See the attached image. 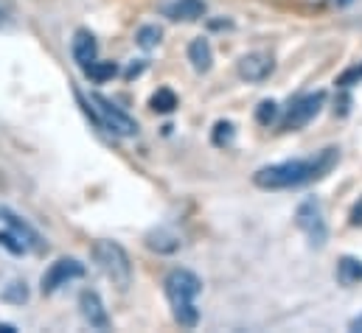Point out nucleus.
<instances>
[{"label": "nucleus", "instance_id": "obj_1", "mask_svg": "<svg viewBox=\"0 0 362 333\" xmlns=\"http://www.w3.org/2000/svg\"><path fill=\"white\" fill-rule=\"evenodd\" d=\"M340 152L334 146L317 152L315 157L306 160H284V163H272V166L259 168L253 174V185L262 190H289V188H300L309 182L323 179L326 174H332V168L337 166Z\"/></svg>", "mask_w": 362, "mask_h": 333}, {"label": "nucleus", "instance_id": "obj_2", "mask_svg": "<svg viewBox=\"0 0 362 333\" xmlns=\"http://www.w3.org/2000/svg\"><path fill=\"white\" fill-rule=\"evenodd\" d=\"M163 291H166V300L172 305L175 320L182 328H194L199 322V311H197L194 300L202 291V280L191 269H172L163 277Z\"/></svg>", "mask_w": 362, "mask_h": 333}, {"label": "nucleus", "instance_id": "obj_3", "mask_svg": "<svg viewBox=\"0 0 362 333\" xmlns=\"http://www.w3.org/2000/svg\"><path fill=\"white\" fill-rule=\"evenodd\" d=\"M93 260L112 280V286H118L121 291L129 289V283H132V260H129L127 250L118 241H95L93 244Z\"/></svg>", "mask_w": 362, "mask_h": 333}, {"label": "nucleus", "instance_id": "obj_4", "mask_svg": "<svg viewBox=\"0 0 362 333\" xmlns=\"http://www.w3.org/2000/svg\"><path fill=\"white\" fill-rule=\"evenodd\" d=\"M90 101L95 104L98 123H101L107 132H112V135H118V138H135V135H138V123H135V118H129L118 104H112V101L104 98L101 92H93Z\"/></svg>", "mask_w": 362, "mask_h": 333}, {"label": "nucleus", "instance_id": "obj_5", "mask_svg": "<svg viewBox=\"0 0 362 333\" xmlns=\"http://www.w3.org/2000/svg\"><path fill=\"white\" fill-rule=\"evenodd\" d=\"M295 224L303 230V236L309 238L312 247H323L326 238H329V227H326V219H323V207L317 199H306L298 205L295 210Z\"/></svg>", "mask_w": 362, "mask_h": 333}, {"label": "nucleus", "instance_id": "obj_6", "mask_svg": "<svg viewBox=\"0 0 362 333\" xmlns=\"http://www.w3.org/2000/svg\"><path fill=\"white\" fill-rule=\"evenodd\" d=\"M323 101H326V92H320V90L295 98V101L286 107L284 118H281V129H284V132H298V129H303V126L320 112Z\"/></svg>", "mask_w": 362, "mask_h": 333}, {"label": "nucleus", "instance_id": "obj_7", "mask_svg": "<svg viewBox=\"0 0 362 333\" xmlns=\"http://www.w3.org/2000/svg\"><path fill=\"white\" fill-rule=\"evenodd\" d=\"M79 277H85V263H79L76 258H59L45 269V274L40 280V291L54 294V291H59L62 286H68L71 280H79Z\"/></svg>", "mask_w": 362, "mask_h": 333}, {"label": "nucleus", "instance_id": "obj_8", "mask_svg": "<svg viewBox=\"0 0 362 333\" xmlns=\"http://www.w3.org/2000/svg\"><path fill=\"white\" fill-rule=\"evenodd\" d=\"M236 71H239V76H242L245 82L256 84V82H264L272 71H275V62H272L270 54H264V51H253V54H245V56L239 59Z\"/></svg>", "mask_w": 362, "mask_h": 333}, {"label": "nucleus", "instance_id": "obj_9", "mask_svg": "<svg viewBox=\"0 0 362 333\" xmlns=\"http://www.w3.org/2000/svg\"><path fill=\"white\" fill-rule=\"evenodd\" d=\"M79 311H82V317H85V322L95 328V331H107L110 328V317H107V308H104V303H101V297L90 291V289H85L82 294H79Z\"/></svg>", "mask_w": 362, "mask_h": 333}, {"label": "nucleus", "instance_id": "obj_10", "mask_svg": "<svg viewBox=\"0 0 362 333\" xmlns=\"http://www.w3.org/2000/svg\"><path fill=\"white\" fill-rule=\"evenodd\" d=\"M0 216L6 219V224L11 227V233L25 244V250H34V252H42L45 250V244H42V238H40V233L25 222V219H20L14 210H8V207H0Z\"/></svg>", "mask_w": 362, "mask_h": 333}, {"label": "nucleus", "instance_id": "obj_11", "mask_svg": "<svg viewBox=\"0 0 362 333\" xmlns=\"http://www.w3.org/2000/svg\"><path fill=\"white\" fill-rule=\"evenodd\" d=\"M163 14L175 23H194L199 17H205V3L202 0H172L163 6Z\"/></svg>", "mask_w": 362, "mask_h": 333}, {"label": "nucleus", "instance_id": "obj_12", "mask_svg": "<svg viewBox=\"0 0 362 333\" xmlns=\"http://www.w3.org/2000/svg\"><path fill=\"white\" fill-rule=\"evenodd\" d=\"M71 51H74V59L79 62V68L90 65L98 54V45H95V37H93L88 28H79L74 34V42H71Z\"/></svg>", "mask_w": 362, "mask_h": 333}, {"label": "nucleus", "instance_id": "obj_13", "mask_svg": "<svg viewBox=\"0 0 362 333\" xmlns=\"http://www.w3.org/2000/svg\"><path fill=\"white\" fill-rule=\"evenodd\" d=\"M188 62H191V68H194L197 73H208V71H211V65H214V51H211V42H208L205 37H199V40H194V42L188 45Z\"/></svg>", "mask_w": 362, "mask_h": 333}, {"label": "nucleus", "instance_id": "obj_14", "mask_svg": "<svg viewBox=\"0 0 362 333\" xmlns=\"http://www.w3.org/2000/svg\"><path fill=\"white\" fill-rule=\"evenodd\" d=\"M180 236L177 233H172V230H166V227H158V230H152L149 236H146V247L152 252H160V255H172V252L180 250Z\"/></svg>", "mask_w": 362, "mask_h": 333}, {"label": "nucleus", "instance_id": "obj_15", "mask_svg": "<svg viewBox=\"0 0 362 333\" xmlns=\"http://www.w3.org/2000/svg\"><path fill=\"white\" fill-rule=\"evenodd\" d=\"M337 280L343 283V286H357L362 283V260L357 258H340V263H337Z\"/></svg>", "mask_w": 362, "mask_h": 333}, {"label": "nucleus", "instance_id": "obj_16", "mask_svg": "<svg viewBox=\"0 0 362 333\" xmlns=\"http://www.w3.org/2000/svg\"><path fill=\"white\" fill-rule=\"evenodd\" d=\"M82 71H85V76H88L90 82L104 84V82H110V79L118 73V65H115V62H98V59H93L90 65H85Z\"/></svg>", "mask_w": 362, "mask_h": 333}, {"label": "nucleus", "instance_id": "obj_17", "mask_svg": "<svg viewBox=\"0 0 362 333\" xmlns=\"http://www.w3.org/2000/svg\"><path fill=\"white\" fill-rule=\"evenodd\" d=\"M149 107H152L155 112H160V115L175 112V109H177V95H175V90L160 87V90H158V92L149 98Z\"/></svg>", "mask_w": 362, "mask_h": 333}, {"label": "nucleus", "instance_id": "obj_18", "mask_svg": "<svg viewBox=\"0 0 362 333\" xmlns=\"http://www.w3.org/2000/svg\"><path fill=\"white\" fill-rule=\"evenodd\" d=\"M160 37H163V31H160L158 25H141L138 34H135V42H138L144 51H152V48H158Z\"/></svg>", "mask_w": 362, "mask_h": 333}, {"label": "nucleus", "instance_id": "obj_19", "mask_svg": "<svg viewBox=\"0 0 362 333\" xmlns=\"http://www.w3.org/2000/svg\"><path fill=\"white\" fill-rule=\"evenodd\" d=\"M233 138H236V129H233V123H230V121H219V123L214 126V135H211L214 146L225 149V146H230V143H233Z\"/></svg>", "mask_w": 362, "mask_h": 333}, {"label": "nucleus", "instance_id": "obj_20", "mask_svg": "<svg viewBox=\"0 0 362 333\" xmlns=\"http://www.w3.org/2000/svg\"><path fill=\"white\" fill-rule=\"evenodd\" d=\"M0 300H3V303H14V305H23V303L28 300V289H25V283H20V280L8 283V286L0 291Z\"/></svg>", "mask_w": 362, "mask_h": 333}, {"label": "nucleus", "instance_id": "obj_21", "mask_svg": "<svg viewBox=\"0 0 362 333\" xmlns=\"http://www.w3.org/2000/svg\"><path fill=\"white\" fill-rule=\"evenodd\" d=\"M256 121L262 123V126H270L278 121V104L275 101H262L259 107H256Z\"/></svg>", "mask_w": 362, "mask_h": 333}, {"label": "nucleus", "instance_id": "obj_22", "mask_svg": "<svg viewBox=\"0 0 362 333\" xmlns=\"http://www.w3.org/2000/svg\"><path fill=\"white\" fill-rule=\"evenodd\" d=\"M360 82H362V65H354V68H349V71H343V73L337 76V87H343V90Z\"/></svg>", "mask_w": 362, "mask_h": 333}, {"label": "nucleus", "instance_id": "obj_23", "mask_svg": "<svg viewBox=\"0 0 362 333\" xmlns=\"http://www.w3.org/2000/svg\"><path fill=\"white\" fill-rule=\"evenodd\" d=\"M0 247H6L11 255H23V252H25V244H23L14 233H0Z\"/></svg>", "mask_w": 362, "mask_h": 333}, {"label": "nucleus", "instance_id": "obj_24", "mask_svg": "<svg viewBox=\"0 0 362 333\" xmlns=\"http://www.w3.org/2000/svg\"><path fill=\"white\" fill-rule=\"evenodd\" d=\"M349 222H351V227H362V196L354 202V207L349 213Z\"/></svg>", "mask_w": 362, "mask_h": 333}, {"label": "nucleus", "instance_id": "obj_25", "mask_svg": "<svg viewBox=\"0 0 362 333\" xmlns=\"http://www.w3.org/2000/svg\"><path fill=\"white\" fill-rule=\"evenodd\" d=\"M144 68H146V65H144V62H138V65H129V68H127V73H124V76H127V79H135V76H141V73H144Z\"/></svg>", "mask_w": 362, "mask_h": 333}, {"label": "nucleus", "instance_id": "obj_26", "mask_svg": "<svg viewBox=\"0 0 362 333\" xmlns=\"http://www.w3.org/2000/svg\"><path fill=\"white\" fill-rule=\"evenodd\" d=\"M11 14V0H0V20H6Z\"/></svg>", "mask_w": 362, "mask_h": 333}, {"label": "nucleus", "instance_id": "obj_27", "mask_svg": "<svg viewBox=\"0 0 362 333\" xmlns=\"http://www.w3.org/2000/svg\"><path fill=\"white\" fill-rule=\"evenodd\" d=\"M0 333H17L14 325H6V322H0Z\"/></svg>", "mask_w": 362, "mask_h": 333}, {"label": "nucleus", "instance_id": "obj_28", "mask_svg": "<svg viewBox=\"0 0 362 333\" xmlns=\"http://www.w3.org/2000/svg\"><path fill=\"white\" fill-rule=\"evenodd\" d=\"M351 331H362V317H357V320L351 322Z\"/></svg>", "mask_w": 362, "mask_h": 333}, {"label": "nucleus", "instance_id": "obj_29", "mask_svg": "<svg viewBox=\"0 0 362 333\" xmlns=\"http://www.w3.org/2000/svg\"><path fill=\"white\" fill-rule=\"evenodd\" d=\"M337 3H343V6H349V3H351V0H337Z\"/></svg>", "mask_w": 362, "mask_h": 333}]
</instances>
